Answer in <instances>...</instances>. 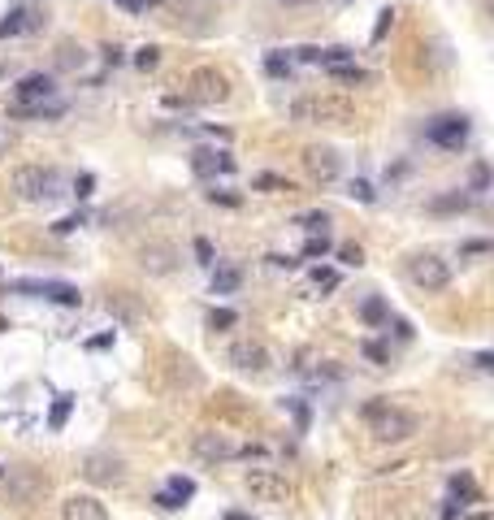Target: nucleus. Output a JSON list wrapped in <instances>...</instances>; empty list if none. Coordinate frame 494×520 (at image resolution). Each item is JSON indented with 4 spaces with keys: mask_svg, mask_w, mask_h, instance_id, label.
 <instances>
[{
    "mask_svg": "<svg viewBox=\"0 0 494 520\" xmlns=\"http://www.w3.org/2000/svg\"><path fill=\"white\" fill-rule=\"evenodd\" d=\"M278 5H304V0H278Z\"/></svg>",
    "mask_w": 494,
    "mask_h": 520,
    "instance_id": "nucleus-48",
    "label": "nucleus"
},
{
    "mask_svg": "<svg viewBox=\"0 0 494 520\" xmlns=\"http://www.w3.org/2000/svg\"><path fill=\"white\" fill-rule=\"evenodd\" d=\"M243 486H247V494H252V499H260V503H291V499H295V486H291V477L282 473V468H273V464L247 468Z\"/></svg>",
    "mask_w": 494,
    "mask_h": 520,
    "instance_id": "nucleus-5",
    "label": "nucleus"
},
{
    "mask_svg": "<svg viewBox=\"0 0 494 520\" xmlns=\"http://www.w3.org/2000/svg\"><path fill=\"white\" fill-rule=\"evenodd\" d=\"M9 143H14V135H9V122H0V156L9 152Z\"/></svg>",
    "mask_w": 494,
    "mask_h": 520,
    "instance_id": "nucleus-45",
    "label": "nucleus"
},
{
    "mask_svg": "<svg viewBox=\"0 0 494 520\" xmlns=\"http://www.w3.org/2000/svg\"><path fill=\"white\" fill-rule=\"evenodd\" d=\"M325 251H329V239H325V234H308L304 256H308V260H317V256H325Z\"/></svg>",
    "mask_w": 494,
    "mask_h": 520,
    "instance_id": "nucleus-36",
    "label": "nucleus"
},
{
    "mask_svg": "<svg viewBox=\"0 0 494 520\" xmlns=\"http://www.w3.org/2000/svg\"><path fill=\"white\" fill-rule=\"evenodd\" d=\"M9 291H14V295H26V299L66 303V308H78V303H83L78 286H70V282H48V278H18V282H9Z\"/></svg>",
    "mask_w": 494,
    "mask_h": 520,
    "instance_id": "nucleus-6",
    "label": "nucleus"
},
{
    "mask_svg": "<svg viewBox=\"0 0 494 520\" xmlns=\"http://www.w3.org/2000/svg\"><path fill=\"white\" fill-rule=\"evenodd\" d=\"M473 199L468 195H460V191H451V195H438V199H429V208L433 213H464Z\"/></svg>",
    "mask_w": 494,
    "mask_h": 520,
    "instance_id": "nucleus-26",
    "label": "nucleus"
},
{
    "mask_svg": "<svg viewBox=\"0 0 494 520\" xmlns=\"http://www.w3.org/2000/svg\"><path fill=\"white\" fill-rule=\"evenodd\" d=\"M195 260H200V265H217V260H212V243H208V239H195Z\"/></svg>",
    "mask_w": 494,
    "mask_h": 520,
    "instance_id": "nucleus-41",
    "label": "nucleus"
},
{
    "mask_svg": "<svg viewBox=\"0 0 494 520\" xmlns=\"http://www.w3.org/2000/svg\"><path fill=\"white\" fill-rule=\"evenodd\" d=\"M287 113H291V122H304V126H347L356 118V109L343 95H321V91L295 95Z\"/></svg>",
    "mask_w": 494,
    "mask_h": 520,
    "instance_id": "nucleus-2",
    "label": "nucleus"
},
{
    "mask_svg": "<svg viewBox=\"0 0 494 520\" xmlns=\"http://www.w3.org/2000/svg\"><path fill=\"white\" fill-rule=\"evenodd\" d=\"M43 26V14L22 5V9H9L5 18H0V39H14V35H26V31H39Z\"/></svg>",
    "mask_w": 494,
    "mask_h": 520,
    "instance_id": "nucleus-16",
    "label": "nucleus"
},
{
    "mask_svg": "<svg viewBox=\"0 0 494 520\" xmlns=\"http://www.w3.org/2000/svg\"><path fill=\"white\" fill-rule=\"evenodd\" d=\"M122 14H148V0H113Z\"/></svg>",
    "mask_w": 494,
    "mask_h": 520,
    "instance_id": "nucleus-43",
    "label": "nucleus"
},
{
    "mask_svg": "<svg viewBox=\"0 0 494 520\" xmlns=\"http://www.w3.org/2000/svg\"><path fill=\"white\" fill-rule=\"evenodd\" d=\"M70 412H74V399H70V395H61L57 403H52V412H48V430H52V434H61V430H66V421H70Z\"/></svg>",
    "mask_w": 494,
    "mask_h": 520,
    "instance_id": "nucleus-23",
    "label": "nucleus"
},
{
    "mask_svg": "<svg viewBox=\"0 0 494 520\" xmlns=\"http://www.w3.org/2000/svg\"><path fill=\"white\" fill-rule=\"evenodd\" d=\"M347 195H351V199H360V204H373V199H377L373 182H364V178H351V182H347Z\"/></svg>",
    "mask_w": 494,
    "mask_h": 520,
    "instance_id": "nucleus-33",
    "label": "nucleus"
},
{
    "mask_svg": "<svg viewBox=\"0 0 494 520\" xmlns=\"http://www.w3.org/2000/svg\"><path fill=\"white\" fill-rule=\"evenodd\" d=\"M395 334H399V338L408 343V338H412V326H408V321H395Z\"/></svg>",
    "mask_w": 494,
    "mask_h": 520,
    "instance_id": "nucleus-47",
    "label": "nucleus"
},
{
    "mask_svg": "<svg viewBox=\"0 0 494 520\" xmlns=\"http://www.w3.org/2000/svg\"><path fill=\"white\" fill-rule=\"evenodd\" d=\"M83 477H87L91 486H122L126 468H122V459H118V455L96 451V455H87V459H83Z\"/></svg>",
    "mask_w": 494,
    "mask_h": 520,
    "instance_id": "nucleus-12",
    "label": "nucleus"
},
{
    "mask_svg": "<svg viewBox=\"0 0 494 520\" xmlns=\"http://www.w3.org/2000/svg\"><path fill=\"white\" fill-rule=\"evenodd\" d=\"M339 260H343V265H364V251H360L356 243H343V247H339Z\"/></svg>",
    "mask_w": 494,
    "mask_h": 520,
    "instance_id": "nucleus-39",
    "label": "nucleus"
},
{
    "mask_svg": "<svg viewBox=\"0 0 494 520\" xmlns=\"http://www.w3.org/2000/svg\"><path fill=\"white\" fill-rule=\"evenodd\" d=\"M468 118H460V113H443V118H433L429 126H425V139L429 143H438V147H447V152H460L464 143H468Z\"/></svg>",
    "mask_w": 494,
    "mask_h": 520,
    "instance_id": "nucleus-7",
    "label": "nucleus"
},
{
    "mask_svg": "<svg viewBox=\"0 0 494 520\" xmlns=\"http://www.w3.org/2000/svg\"><path fill=\"white\" fill-rule=\"evenodd\" d=\"M78 226H87V217H83V213H70V217H61L57 226H52V234H70V230H78Z\"/></svg>",
    "mask_w": 494,
    "mask_h": 520,
    "instance_id": "nucleus-38",
    "label": "nucleus"
},
{
    "mask_svg": "<svg viewBox=\"0 0 494 520\" xmlns=\"http://www.w3.org/2000/svg\"><path fill=\"white\" fill-rule=\"evenodd\" d=\"M0 477H5V464H0Z\"/></svg>",
    "mask_w": 494,
    "mask_h": 520,
    "instance_id": "nucleus-49",
    "label": "nucleus"
},
{
    "mask_svg": "<svg viewBox=\"0 0 494 520\" xmlns=\"http://www.w3.org/2000/svg\"><path fill=\"white\" fill-rule=\"evenodd\" d=\"M269 265L273 269H299V260H291V256H269Z\"/></svg>",
    "mask_w": 494,
    "mask_h": 520,
    "instance_id": "nucleus-44",
    "label": "nucleus"
},
{
    "mask_svg": "<svg viewBox=\"0 0 494 520\" xmlns=\"http://www.w3.org/2000/svg\"><path fill=\"white\" fill-rule=\"evenodd\" d=\"M408 282L425 295H438V291H447L451 286V260H443L438 251H412L408 256V265H403Z\"/></svg>",
    "mask_w": 494,
    "mask_h": 520,
    "instance_id": "nucleus-4",
    "label": "nucleus"
},
{
    "mask_svg": "<svg viewBox=\"0 0 494 520\" xmlns=\"http://www.w3.org/2000/svg\"><path fill=\"white\" fill-rule=\"evenodd\" d=\"M61 520H108V507L96 494H70L61 503Z\"/></svg>",
    "mask_w": 494,
    "mask_h": 520,
    "instance_id": "nucleus-15",
    "label": "nucleus"
},
{
    "mask_svg": "<svg viewBox=\"0 0 494 520\" xmlns=\"http://www.w3.org/2000/svg\"><path fill=\"white\" fill-rule=\"evenodd\" d=\"M191 451H195L204 464H230V459H239V442H235L230 434H217V430H200V434L191 438Z\"/></svg>",
    "mask_w": 494,
    "mask_h": 520,
    "instance_id": "nucleus-9",
    "label": "nucleus"
},
{
    "mask_svg": "<svg viewBox=\"0 0 494 520\" xmlns=\"http://www.w3.org/2000/svg\"><path fill=\"white\" fill-rule=\"evenodd\" d=\"M187 95H191L195 104H222V100L230 95V83H226V74H217V70H195Z\"/></svg>",
    "mask_w": 494,
    "mask_h": 520,
    "instance_id": "nucleus-11",
    "label": "nucleus"
},
{
    "mask_svg": "<svg viewBox=\"0 0 494 520\" xmlns=\"http://www.w3.org/2000/svg\"><path fill=\"white\" fill-rule=\"evenodd\" d=\"M468 191H473V195H485V191H490V165H485V161L473 165V174H468Z\"/></svg>",
    "mask_w": 494,
    "mask_h": 520,
    "instance_id": "nucleus-29",
    "label": "nucleus"
},
{
    "mask_svg": "<svg viewBox=\"0 0 494 520\" xmlns=\"http://www.w3.org/2000/svg\"><path fill=\"white\" fill-rule=\"evenodd\" d=\"M66 100H43V104H14L9 118H61Z\"/></svg>",
    "mask_w": 494,
    "mask_h": 520,
    "instance_id": "nucleus-21",
    "label": "nucleus"
},
{
    "mask_svg": "<svg viewBox=\"0 0 494 520\" xmlns=\"http://www.w3.org/2000/svg\"><path fill=\"white\" fill-rule=\"evenodd\" d=\"M360 351H364V355H369L373 364H391V355H386V347H381V343H373V338H369V343H360Z\"/></svg>",
    "mask_w": 494,
    "mask_h": 520,
    "instance_id": "nucleus-37",
    "label": "nucleus"
},
{
    "mask_svg": "<svg viewBox=\"0 0 494 520\" xmlns=\"http://www.w3.org/2000/svg\"><path fill=\"white\" fill-rule=\"evenodd\" d=\"M165 490H170L182 507H187V499H195V482L191 477H170V482H165Z\"/></svg>",
    "mask_w": 494,
    "mask_h": 520,
    "instance_id": "nucleus-28",
    "label": "nucleus"
},
{
    "mask_svg": "<svg viewBox=\"0 0 494 520\" xmlns=\"http://www.w3.org/2000/svg\"><path fill=\"white\" fill-rule=\"evenodd\" d=\"M312 282H317V291H334L339 286V269H312Z\"/></svg>",
    "mask_w": 494,
    "mask_h": 520,
    "instance_id": "nucleus-35",
    "label": "nucleus"
},
{
    "mask_svg": "<svg viewBox=\"0 0 494 520\" xmlns=\"http://www.w3.org/2000/svg\"><path fill=\"white\" fill-rule=\"evenodd\" d=\"M299 226H304V234H325L329 230V213H321V208H317V213H304Z\"/></svg>",
    "mask_w": 494,
    "mask_h": 520,
    "instance_id": "nucleus-30",
    "label": "nucleus"
},
{
    "mask_svg": "<svg viewBox=\"0 0 494 520\" xmlns=\"http://www.w3.org/2000/svg\"><path fill=\"white\" fill-rule=\"evenodd\" d=\"M360 416H364V425L377 442H408L421 430V416L403 403H391V399H369L360 407Z\"/></svg>",
    "mask_w": 494,
    "mask_h": 520,
    "instance_id": "nucleus-1",
    "label": "nucleus"
},
{
    "mask_svg": "<svg viewBox=\"0 0 494 520\" xmlns=\"http://www.w3.org/2000/svg\"><path fill=\"white\" fill-rule=\"evenodd\" d=\"M9 494L14 503H35V494H43V477H35L31 468H9Z\"/></svg>",
    "mask_w": 494,
    "mask_h": 520,
    "instance_id": "nucleus-18",
    "label": "nucleus"
},
{
    "mask_svg": "<svg viewBox=\"0 0 494 520\" xmlns=\"http://www.w3.org/2000/svg\"><path fill=\"white\" fill-rule=\"evenodd\" d=\"M9 187L18 199L26 204H43V199H57L61 195V174L52 170V165H18L9 174Z\"/></svg>",
    "mask_w": 494,
    "mask_h": 520,
    "instance_id": "nucleus-3",
    "label": "nucleus"
},
{
    "mask_svg": "<svg viewBox=\"0 0 494 520\" xmlns=\"http://www.w3.org/2000/svg\"><path fill=\"white\" fill-rule=\"evenodd\" d=\"M304 170H308L312 182L329 187V182H339V174H343V156L334 147H308L304 152Z\"/></svg>",
    "mask_w": 494,
    "mask_h": 520,
    "instance_id": "nucleus-10",
    "label": "nucleus"
},
{
    "mask_svg": "<svg viewBox=\"0 0 494 520\" xmlns=\"http://www.w3.org/2000/svg\"><path fill=\"white\" fill-rule=\"evenodd\" d=\"M239 286H243V274L235 265H222V269L212 274V295H235Z\"/></svg>",
    "mask_w": 494,
    "mask_h": 520,
    "instance_id": "nucleus-22",
    "label": "nucleus"
},
{
    "mask_svg": "<svg viewBox=\"0 0 494 520\" xmlns=\"http://www.w3.org/2000/svg\"><path fill=\"white\" fill-rule=\"evenodd\" d=\"M91 191H96V174H78V178H74V195H78V199H87Z\"/></svg>",
    "mask_w": 494,
    "mask_h": 520,
    "instance_id": "nucleus-40",
    "label": "nucleus"
},
{
    "mask_svg": "<svg viewBox=\"0 0 494 520\" xmlns=\"http://www.w3.org/2000/svg\"><path fill=\"white\" fill-rule=\"evenodd\" d=\"M43 100H57V78L52 74H26L14 87V104H43Z\"/></svg>",
    "mask_w": 494,
    "mask_h": 520,
    "instance_id": "nucleus-13",
    "label": "nucleus"
},
{
    "mask_svg": "<svg viewBox=\"0 0 494 520\" xmlns=\"http://www.w3.org/2000/svg\"><path fill=\"white\" fill-rule=\"evenodd\" d=\"M282 407L295 416V434H308V421H312V412H308V403L304 399H282Z\"/></svg>",
    "mask_w": 494,
    "mask_h": 520,
    "instance_id": "nucleus-27",
    "label": "nucleus"
},
{
    "mask_svg": "<svg viewBox=\"0 0 494 520\" xmlns=\"http://www.w3.org/2000/svg\"><path fill=\"white\" fill-rule=\"evenodd\" d=\"M477 369H481V373L494 369V355H490V351H477Z\"/></svg>",
    "mask_w": 494,
    "mask_h": 520,
    "instance_id": "nucleus-46",
    "label": "nucleus"
},
{
    "mask_svg": "<svg viewBox=\"0 0 494 520\" xmlns=\"http://www.w3.org/2000/svg\"><path fill=\"white\" fill-rule=\"evenodd\" d=\"M264 74L269 78H291L295 74V57H291L287 48H269L264 52Z\"/></svg>",
    "mask_w": 494,
    "mask_h": 520,
    "instance_id": "nucleus-19",
    "label": "nucleus"
},
{
    "mask_svg": "<svg viewBox=\"0 0 494 520\" xmlns=\"http://www.w3.org/2000/svg\"><path fill=\"white\" fill-rule=\"evenodd\" d=\"M135 66H139V70H156V66H160V48H156V43H143V48L135 52Z\"/></svg>",
    "mask_w": 494,
    "mask_h": 520,
    "instance_id": "nucleus-32",
    "label": "nucleus"
},
{
    "mask_svg": "<svg viewBox=\"0 0 494 520\" xmlns=\"http://www.w3.org/2000/svg\"><path fill=\"white\" fill-rule=\"evenodd\" d=\"M191 170L200 178H212V174H235V156L222 152V147H200L191 152Z\"/></svg>",
    "mask_w": 494,
    "mask_h": 520,
    "instance_id": "nucleus-14",
    "label": "nucleus"
},
{
    "mask_svg": "<svg viewBox=\"0 0 494 520\" xmlns=\"http://www.w3.org/2000/svg\"><path fill=\"white\" fill-rule=\"evenodd\" d=\"M174 247L170 243H148V247H139V265L148 269V274H156V278H165V274H174Z\"/></svg>",
    "mask_w": 494,
    "mask_h": 520,
    "instance_id": "nucleus-17",
    "label": "nucleus"
},
{
    "mask_svg": "<svg viewBox=\"0 0 494 520\" xmlns=\"http://www.w3.org/2000/svg\"><path fill=\"white\" fill-rule=\"evenodd\" d=\"M226 360L235 364L239 373H252V378H260V373H269V369H273L269 347H264V343H256V338H239V343L226 351Z\"/></svg>",
    "mask_w": 494,
    "mask_h": 520,
    "instance_id": "nucleus-8",
    "label": "nucleus"
},
{
    "mask_svg": "<svg viewBox=\"0 0 494 520\" xmlns=\"http://www.w3.org/2000/svg\"><path fill=\"white\" fill-rule=\"evenodd\" d=\"M230 326H239V312H230V308H212L208 312V330H230Z\"/></svg>",
    "mask_w": 494,
    "mask_h": 520,
    "instance_id": "nucleus-31",
    "label": "nucleus"
},
{
    "mask_svg": "<svg viewBox=\"0 0 494 520\" xmlns=\"http://www.w3.org/2000/svg\"><path fill=\"white\" fill-rule=\"evenodd\" d=\"M208 199H212V204H226V208H239V204H243L235 191H208Z\"/></svg>",
    "mask_w": 494,
    "mask_h": 520,
    "instance_id": "nucleus-42",
    "label": "nucleus"
},
{
    "mask_svg": "<svg viewBox=\"0 0 494 520\" xmlns=\"http://www.w3.org/2000/svg\"><path fill=\"white\" fill-rule=\"evenodd\" d=\"M360 321L373 326V330H377V326H391V303L381 299V295H369V299L360 303Z\"/></svg>",
    "mask_w": 494,
    "mask_h": 520,
    "instance_id": "nucleus-20",
    "label": "nucleus"
},
{
    "mask_svg": "<svg viewBox=\"0 0 494 520\" xmlns=\"http://www.w3.org/2000/svg\"><path fill=\"white\" fill-rule=\"evenodd\" d=\"M451 499L464 507V503H477V486H473V477L468 473H456L451 477Z\"/></svg>",
    "mask_w": 494,
    "mask_h": 520,
    "instance_id": "nucleus-25",
    "label": "nucleus"
},
{
    "mask_svg": "<svg viewBox=\"0 0 494 520\" xmlns=\"http://www.w3.org/2000/svg\"><path fill=\"white\" fill-rule=\"evenodd\" d=\"M329 78L356 87V83H369V70H364V66H356V61H347V66H334V70H329Z\"/></svg>",
    "mask_w": 494,
    "mask_h": 520,
    "instance_id": "nucleus-24",
    "label": "nucleus"
},
{
    "mask_svg": "<svg viewBox=\"0 0 494 520\" xmlns=\"http://www.w3.org/2000/svg\"><path fill=\"white\" fill-rule=\"evenodd\" d=\"M395 18H399L395 9H381V14H377V26H373V43H381V39H386V31L395 26Z\"/></svg>",
    "mask_w": 494,
    "mask_h": 520,
    "instance_id": "nucleus-34",
    "label": "nucleus"
}]
</instances>
